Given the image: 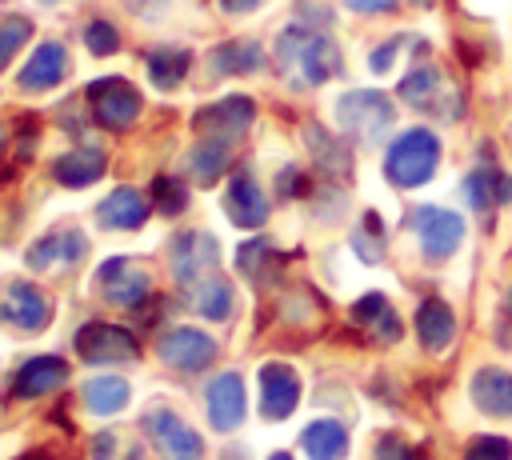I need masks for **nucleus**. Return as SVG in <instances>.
I'll use <instances>...</instances> for the list:
<instances>
[{"instance_id":"4be33fe9","label":"nucleus","mask_w":512,"mask_h":460,"mask_svg":"<svg viewBox=\"0 0 512 460\" xmlns=\"http://www.w3.org/2000/svg\"><path fill=\"white\" fill-rule=\"evenodd\" d=\"M104 168H108V160H104L100 148H72V152H64L56 160L52 172H56V180L64 188H84V184H96L104 176Z\"/></svg>"},{"instance_id":"6e6552de","label":"nucleus","mask_w":512,"mask_h":460,"mask_svg":"<svg viewBox=\"0 0 512 460\" xmlns=\"http://www.w3.org/2000/svg\"><path fill=\"white\" fill-rule=\"evenodd\" d=\"M156 352H160V360H164L168 368H176V372H204V368L216 360V340H212L208 332L184 324V328L164 332L160 344H156Z\"/></svg>"},{"instance_id":"ddd939ff","label":"nucleus","mask_w":512,"mask_h":460,"mask_svg":"<svg viewBox=\"0 0 512 460\" xmlns=\"http://www.w3.org/2000/svg\"><path fill=\"white\" fill-rule=\"evenodd\" d=\"M0 320L12 324V328H20V332H40L52 320V304H48V296L36 284L12 280L8 292L0 296Z\"/></svg>"},{"instance_id":"37998d69","label":"nucleus","mask_w":512,"mask_h":460,"mask_svg":"<svg viewBox=\"0 0 512 460\" xmlns=\"http://www.w3.org/2000/svg\"><path fill=\"white\" fill-rule=\"evenodd\" d=\"M128 8L140 12V16H160L168 8V0H128Z\"/></svg>"},{"instance_id":"bb28decb","label":"nucleus","mask_w":512,"mask_h":460,"mask_svg":"<svg viewBox=\"0 0 512 460\" xmlns=\"http://www.w3.org/2000/svg\"><path fill=\"white\" fill-rule=\"evenodd\" d=\"M264 68V52L256 40H228L212 52V72H224V76H244V72H256Z\"/></svg>"},{"instance_id":"39448f33","label":"nucleus","mask_w":512,"mask_h":460,"mask_svg":"<svg viewBox=\"0 0 512 460\" xmlns=\"http://www.w3.org/2000/svg\"><path fill=\"white\" fill-rule=\"evenodd\" d=\"M144 428H148V436L164 460H200L204 456V440L172 408H152L144 416Z\"/></svg>"},{"instance_id":"9b49d317","label":"nucleus","mask_w":512,"mask_h":460,"mask_svg":"<svg viewBox=\"0 0 512 460\" xmlns=\"http://www.w3.org/2000/svg\"><path fill=\"white\" fill-rule=\"evenodd\" d=\"M412 228H416V236H420L424 256H432V260L452 256V252L460 248V240H464V220H460L456 212L432 208V204H428V208H416Z\"/></svg>"},{"instance_id":"9d476101","label":"nucleus","mask_w":512,"mask_h":460,"mask_svg":"<svg viewBox=\"0 0 512 460\" xmlns=\"http://www.w3.org/2000/svg\"><path fill=\"white\" fill-rule=\"evenodd\" d=\"M256 120V104L248 96H224L192 116V128L200 136H220V140H240L248 124Z\"/></svg>"},{"instance_id":"e433bc0d","label":"nucleus","mask_w":512,"mask_h":460,"mask_svg":"<svg viewBox=\"0 0 512 460\" xmlns=\"http://www.w3.org/2000/svg\"><path fill=\"white\" fill-rule=\"evenodd\" d=\"M352 244H356V256H360V260H368V264H376V260H380L384 236H380V220H376V212H368V216H364V224H360V232L352 236Z\"/></svg>"},{"instance_id":"ea45409f","label":"nucleus","mask_w":512,"mask_h":460,"mask_svg":"<svg viewBox=\"0 0 512 460\" xmlns=\"http://www.w3.org/2000/svg\"><path fill=\"white\" fill-rule=\"evenodd\" d=\"M376 460H416V456H412V448H408L404 440L384 436V440L376 444Z\"/></svg>"},{"instance_id":"79ce46f5","label":"nucleus","mask_w":512,"mask_h":460,"mask_svg":"<svg viewBox=\"0 0 512 460\" xmlns=\"http://www.w3.org/2000/svg\"><path fill=\"white\" fill-rule=\"evenodd\" d=\"M280 192H284V196L304 192V184H300V172H296V168H284V172H280Z\"/></svg>"},{"instance_id":"7ed1b4c3","label":"nucleus","mask_w":512,"mask_h":460,"mask_svg":"<svg viewBox=\"0 0 512 460\" xmlns=\"http://www.w3.org/2000/svg\"><path fill=\"white\" fill-rule=\"evenodd\" d=\"M336 120L348 136L356 140H380L392 120H396V108L384 92H372V88H356V92H344L336 100Z\"/></svg>"},{"instance_id":"5701e85b","label":"nucleus","mask_w":512,"mask_h":460,"mask_svg":"<svg viewBox=\"0 0 512 460\" xmlns=\"http://www.w3.org/2000/svg\"><path fill=\"white\" fill-rule=\"evenodd\" d=\"M472 400H476L480 412L512 416V376L500 372V368H484V372H476V380H472Z\"/></svg>"},{"instance_id":"58836bf2","label":"nucleus","mask_w":512,"mask_h":460,"mask_svg":"<svg viewBox=\"0 0 512 460\" xmlns=\"http://www.w3.org/2000/svg\"><path fill=\"white\" fill-rule=\"evenodd\" d=\"M464 460H512V444L504 436H476L468 444Z\"/></svg>"},{"instance_id":"4468645a","label":"nucleus","mask_w":512,"mask_h":460,"mask_svg":"<svg viewBox=\"0 0 512 460\" xmlns=\"http://www.w3.org/2000/svg\"><path fill=\"white\" fill-rule=\"evenodd\" d=\"M204 404H208V420L216 432H232L240 428L244 412H248V396H244V380L236 372H224L208 384L204 392Z\"/></svg>"},{"instance_id":"2eb2a0df","label":"nucleus","mask_w":512,"mask_h":460,"mask_svg":"<svg viewBox=\"0 0 512 460\" xmlns=\"http://www.w3.org/2000/svg\"><path fill=\"white\" fill-rule=\"evenodd\" d=\"M300 400V376L288 364H264L260 368V412L268 420H284L292 416Z\"/></svg>"},{"instance_id":"dca6fc26","label":"nucleus","mask_w":512,"mask_h":460,"mask_svg":"<svg viewBox=\"0 0 512 460\" xmlns=\"http://www.w3.org/2000/svg\"><path fill=\"white\" fill-rule=\"evenodd\" d=\"M224 212L236 228H260L268 220V200L260 192V184L248 176V172H236L228 180V192H224Z\"/></svg>"},{"instance_id":"7c9ffc66","label":"nucleus","mask_w":512,"mask_h":460,"mask_svg":"<svg viewBox=\"0 0 512 460\" xmlns=\"http://www.w3.org/2000/svg\"><path fill=\"white\" fill-rule=\"evenodd\" d=\"M188 64H192V56L184 48H156L148 56V76L156 88H180V80L188 76Z\"/></svg>"},{"instance_id":"a18cd8bd","label":"nucleus","mask_w":512,"mask_h":460,"mask_svg":"<svg viewBox=\"0 0 512 460\" xmlns=\"http://www.w3.org/2000/svg\"><path fill=\"white\" fill-rule=\"evenodd\" d=\"M256 4H260V0H220V8H224V12H236V16H240V12H252Z\"/></svg>"},{"instance_id":"8fccbe9b","label":"nucleus","mask_w":512,"mask_h":460,"mask_svg":"<svg viewBox=\"0 0 512 460\" xmlns=\"http://www.w3.org/2000/svg\"><path fill=\"white\" fill-rule=\"evenodd\" d=\"M44 4H52V0H44Z\"/></svg>"},{"instance_id":"aec40b11","label":"nucleus","mask_w":512,"mask_h":460,"mask_svg":"<svg viewBox=\"0 0 512 460\" xmlns=\"http://www.w3.org/2000/svg\"><path fill=\"white\" fill-rule=\"evenodd\" d=\"M96 220H100L104 228H120V232L140 228V224L148 220V200H144L136 188H116V192H108V196L100 200Z\"/></svg>"},{"instance_id":"6ab92c4d","label":"nucleus","mask_w":512,"mask_h":460,"mask_svg":"<svg viewBox=\"0 0 512 460\" xmlns=\"http://www.w3.org/2000/svg\"><path fill=\"white\" fill-rule=\"evenodd\" d=\"M64 68H68V52H64V44L48 40V44H40V48L28 56V64L20 68V88H24V92L56 88V84L64 80Z\"/></svg>"},{"instance_id":"412c9836","label":"nucleus","mask_w":512,"mask_h":460,"mask_svg":"<svg viewBox=\"0 0 512 460\" xmlns=\"http://www.w3.org/2000/svg\"><path fill=\"white\" fill-rule=\"evenodd\" d=\"M232 140H220V136H200L196 144H192V152H188V172H192V180L196 184H216L220 176H224V168H228V160H232V148H228Z\"/></svg>"},{"instance_id":"c03bdc74","label":"nucleus","mask_w":512,"mask_h":460,"mask_svg":"<svg viewBox=\"0 0 512 460\" xmlns=\"http://www.w3.org/2000/svg\"><path fill=\"white\" fill-rule=\"evenodd\" d=\"M348 8L352 12H388V8H396V0H348Z\"/></svg>"},{"instance_id":"b1692460","label":"nucleus","mask_w":512,"mask_h":460,"mask_svg":"<svg viewBox=\"0 0 512 460\" xmlns=\"http://www.w3.org/2000/svg\"><path fill=\"white\" fill-rule=\"evenodd\" d=\"M300 444L308 452V460H344L348 452V432L336 420H312L300 432Z\"/></svg>"},{"instance_id":"4c0bfd02","label":"nucleus","mask_w":512,"mask_h":460,"mask_svg":"<svg viewBox=\"0 0 512 460\" xmlns=\"http://www.w3.org/2000/svg\"><path fill=\"white\" fill-rule=\"evenodd\" d=\"M84 44H88L92 56H112V52L120 48V32H116L108 20H92V24L84 28Z\"/></svg>"},{"instance_id":"cd10ccee","label":"nucleus","mask_w":512,"mask_h":460,"mask_svg":"<svg viewBox=\"0 0 512 460\" xmlns=\"http://www.w3.org/2000/svg\"><path fill=\"white\" fill-rule=\"evenodd\" d=\"M80 396H84L88 412L112 416V412H120V408L128 404V380H120V376H92V380L80 388Z\"/></svg>"},{"instance_id":"09e8293b","label":"nucleus","mask_w":512,"mask_h":460,"mask_svg":"<svg viewBox=\"0 0 512 460\" xmlns=\"http://www.w3.org/2000/svg\"><path fill=\"white\" fill-rule=\"evenodd\" d=\"M0 144H4V132H0Z\"/></svg>"},{"instance_id":"f704fd0d","label":"nucleus","mask_w":512,"mask_h":460,"mask_svg":"<svg viewBox=\"0 0 512 460\" xmlns=\"http://www.w3.org/2000/svg\"><path fill=\"white\" fill-rule=\"evenodd\" d=\"M28 36H32V24L24 16H4L0 20V68L28 44Z\"/></svg>"},{"instance_id":"393cba45","label":"nucleus","mask_w":512,"mask_h":460,"mask_svg":"<svg viewBox=\"0 0 512 460\" xmlns=\"http://www.w3.org/2000/svg\"><path fill=\"white\" fill-rule=\"evenodd\" d=\"M352 320L356 324H364L376 340H396L400 336V320H396V312H392V304L380 296V292H368V296H360L356 304H352Z\"/></svg>"},{"instance_id":"de8ad7c7","label":"nucleus","mask_w":512,"mask_h":460,"mask_svg":"<svg viewBox=\"0 0 512 460\" xmlns=\"http://www.w3.org/2000/svg\"><path fill=\"white\" fill-rule=\"evenodd\" d=\"M508 312H512V292H508Z\"/></svg>"},{"instance_id":"f8f14e48","label":"nucleus","mask_w":512,"mask_h":460,"mask_svg":"<svg viewBox=\"0 0 512 460\" xmlns=\"http://www.w3.org/2000/svg\"><path fill=\"white\" fill-rule=\"evenodd\" d=\"M148 288H152V276H148V268H144V264L124 260V256H116V260H104V264H100V292H104V300H108V304L136 308V304L148 296Z\"/></svg>"},{"instance_id":"c85d7f7f","label":"nucleus","mask_w":512,"mask_h":460,"mask_svg":"<svg viewBox=\"0 0 512 460\" xmlns=\"http://www.w3.org/2000/svg\"><path fill=\"white\" fill-rule=\"evenodd\" d=\"M188 296H192L196 312L208 316V320H224V316H232V284H228L224 276H208V280L192 284Z\"/></svg>"},{"instance_id":"c756f323","label":"nucleus","mask_w":512,"mask_h":460,"mask_svg":"<svg viewBox=\"0 0 512 460\" xmlns=\"http://www.w3.org/2000/svg\"><path fill=\"white\" fill-rule=\"evenodd\" d=\"M304 140H308V148H312V156H316V164H320L324 172H332V176H348L352 156H348V148H344L336 136H328L324 128L308 124V128H304Z\"/></svg>"},{"instance_id":"473e14b6","label":"nucleus","mask_w":512,"mask_h":460,"mask_svg":"<svg viewBox=\"0 0 512 460\" xmlns=\"http://www.w3.org/2000/svg\"><path fill=\"white\" fill-rule=\"evenodd\" d=\"M92 460H144V452L128 432H96Z\"/></svg>"},{"instance_id":"a19ab883","label":"nucleus","mask_w":512,"mask_h":460,"mask_svg":"<svg viewBox=\"0 0 512 460\" xmlns=\"http://www.w3.org/2000/svg\"><path fill=\"white\" fill-rule=\"evenodd\" d=\"M396 48H400V40H388L384 48H376V52H372V68H376V72H388V68H392Z\"/></svg>"},{"instance_id":"f03ea898","label":"nucleus","mask_w":512,"mask_h":460,"mask_svg":"<svg viewBox=\"0 0 512 460\" xmlns=\"http://www.w3.org/2000/svg\"><path fill=\"white\" fill-rule=\"evenodd\" d=\"M440 164V140L428 132V128H408L400 132L392 144H388V156H384V172L396 188H420L432 180Z\"/></svg>"},{"instance_id":"c9c22d12","label":"nucleus","mask_w":512,"mask_h":460,"mask_svg":"<svg viewBox=\"0 0 512 460\" xmlns=\"http://www.w3.org/2000/svg\"><path fill=\"white\" fill-rule=\"evenodd\" d=\"M152 200H156V208H160L164 216H176V212H184V204H188V188H184L180 180H172V176H156V180H152Z\"/></svg>"},{"instance_id":"423d86ee","label":"nucleus","mask_w":512,"mask_h":460,"mask_svg":"<svg viewBox=\"0 0 512 460\" xmlns=\"http://www.w3.org/2000/svg\"><path fill=\"white\" fill-rule=\"evenodd\" d=\"M88 100H92V116L104 128H128L144 108L140 92L120 76H104V80L88 84Z\"/></svg>"},{"instance_id":"1a4fd4ad","label":"nucleus","mask_w":512,"mask_h":460,"mask_svg":"<svg viewBox=\"0 0 512 460\" xmlns=\"http://www.w3.org/2000/svg\"><path fill=\"white\" fill-rule=\"evenodd\" d=\"M76 352L80 360L88 364H116V360H132L140 348H136V336L120 324H84L76 332Z\"/></svg>"},{"instance_id":"a878e982","label":"nucleus","mask_w":512,"mask_h":460,"mask_svg":"<svg viewBox=\"0 0 512 460\" xmlns=\"http://www.w3.org/2000/svg\"><path fill=\"white\" fill-rule=\"evenodd\" d=\"M416 332H420L424 348H432V352L448 348V340H452V332H456V320H452L448 304H444V300H424L420 312H416Z\"/></svg>"},{"instance_id":"f257e3e1","label":"nucleus","mask_w":512,"mask_h":460,"mask_svg":"<svg viewBox=\"0 0 512 460\" xmlns=\"http://www.w3.org/2000/svg\"><path fill=\"white\" fill-rule=\"evenodd\" d=\"M276 60H280L284 76H292L296 84H324L340 72V48L324 32H312L304 24H292L280 32Z\"/></svg>"},{"instance_id":"0eeeda50","label":"nucleus","mask_w":512,"mask_h":460,"mask_svg":"<svg viewBox=\"0 0 512 460\" xmlns=\"http://www.w3.org/2000/svg\"><path fill=\"white\" fill-rule=\"evenodd\" d=\"M216 264H220V248L208 232H180L172 240V276L184 288L216 276Z\"/></svg>"},{"instance_id":"72a5a7b5","label":"nucleus","mask_w":512,"mask_h":460,"mask_svg":"<svg viewBox=\"0 0 512 460\" xmlns=\"http://www.w3.org/2000/svg\"><path fill=\"white\" fill-rule=\"evenodd\" d=\"M496 180H500V172H488V168L468 172V180H464V196H468V204H472L476 212L500 204V196H496Z\"/></svg>"},{"instance_id":"20e7f679","label":"nucleus","mask_w":512,"mask_h":460,"mask_svg":"<svg viewBox=\"0 0 512 460\" xmlns=\"http://www.w3.org/2000/svg\"><path fill=\"white\" fill-rule=\"evenodd\" d=\"M400 100L420 108V112H436L444 120L460 116V92L440 76V68H412L400 80Z\"/></svg>"},{"instance_id":"a211bd4d","label":"nucleus","mask_w":512,"mask_h":460,"mask_svg":"<svg viewBox=\"0 0 512 460\" xmlns=\"http://www.w3.org/2000/svg\"><path fill=\"white\" fill-rule=\"evenodd\" d=\"M64 380H68V364H64L60 356H32V360L16 372L12 392H16L20 400H36V396L56 392Z\"/></svg>"},{"instance_id":"2f4dec72","label":"nucleus","mask_w":512,"mask_h":460,"mask_svg":"<svg viewBox=\"0 0 512 460\" xmlns=\"http://www.w3.org/2000/svg\"><path fill=\"white\" fill-rule=\"evenodd\" d=\"M236 268H240L248 280H268L272 268H276V252H272V244H268V240H248V244H240V252H236Z\"/></svg>"},{"instance_id":"f3484780","label":"nucleus","mask_w":512,"mask_h":460,"mask_svg":"<svg viewBox=\"0 0 512 460\" xmlns=\"http://www.w3.org/2000/svg\"><path fill=\"white\" fill-rule=\"evenodd\" d=\"M88 252V240L80 228H60V232H48L40 236L32 248H28V268H60V264H76L80 256Z\"/></svg>"},{"instance_id":"49530a36","label":"nucleus","mask_w":512,"mask_h":460,"mask_svg":"<svg viewBox=\"0 0 512 460\" xmlns=\"http://www.w3.org/2000/svg\"><path fill=\"white\" fill-rule=\"evenodd\" d=\"M268 460H292V456H288V452H272Z\"/></svg>"}]
</instances>
